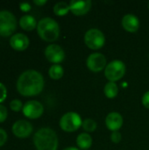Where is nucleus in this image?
Wrapping results in <instances>:
<instances>
[{"label":"nucleus","instance_id":"nucleus-30","mask_svg":"<svg viewBox=\"0 0 149 150\" xmlns=\"http://www.w3.org/2000/svg\"><path fill=\"white\" fill-rule=\"evenodd\" d=\"M63 150H80V149H78L77 148H75V147H68V148L64 149Z\"/></svg>","mask_w":149,"mask_h":150},{"label":"nucleus","instance_id":"nucleus-17","mask_svg":"<svg viewBox=\"0 0 149 150\" xmlns=\"http://www.w3.org/2000/svg\"><path fill=\"white\" fill-rule=\"evenodd\" d=\"M76 144L81 149L88 150L92 145V137L89 134H80L76 138Z\"/></svg>","mask_w":149,"mask_h":150},{"label":"nucleus","instance_id":"nucleus-7","mask_svg":"<svg viewBox=\"0 0 149 150\" xmlns=\"http://www.w3.org/2000/svg\"><path fill=\"white\" fill-rule=\"evenodd\" d=\"M84 42L89 48L92 50H97L105 45V37L100 30L97 28H91L85 33Z\"/></svg>","mask_w":149,"mask_h":150},{"label":"nucleus","instance_id":"nucleus-16","mask_svg":"<svg viewBox=\"0 0 149 150\" xmlns=\"http://www.w3.org/2000/svg\"><path fill=\"white\" fill-rule=\"evenodd\" d=\"M37 21L35 18L32 15H23L20 19H19V25L26 31H31L33 30L35 27H37Z\"/></svg>","mask_w":149,"mask_h":150},{"label":"nucleus","instance_id":"nucleus-6","mask_svg":"<svg viewBox=\"0 0 149 150\" xmlns=\"http://www.w3.org/2000/svg\"><path fill=\"white\" fill-rule=\"evenodd\" d=\"M83 125L81 116L75 112H68L65 113L60 120L61 128L68 133L75 132Z\"/></svg>","mask_w":149,"mask_h":150},{"label":"nucleus","instance_id":"nucleus-19","mask_svg":"<svg viewBox=\"0 0 149 150\" xmlns=\"http://www.w3.org/2000/svg\"><path fill=\"white\" fill-rule=\"evenodd\" d=\"M64 70L60 64H54L49 68L48 75L54 80H59L63 76Z\"/></svg>","mask_w":149,"mask_h":150},{"label":"nucleus","instance_id":"nucleus-1","mask_svg":"<svg viewBox=\"0 0 149 150\" xmlns=\"http://www.w3.org/2000/svg\"><path fill=\"white\" fill-rule=\"evenodd\" d=\"M44 88L43 76L34 69L24 71L17 80V90L23 96H35Z\"/></svg>","mask_w":149,"mask_h":150},{"label":"nucleus","instance_id":"nucleus-28","mask_svg":"<svg viewBox=\"0 0 149 150\" xmlns=\"http://www.w3.org/2000/svg\"><path fill=\"white\" fill-rule=\"evenodd\" d=\"M19 7L23 11H28L31 10V4L27 2H21L19 4Z\"/></svg>","mask_w":149,"mask_h":150},{"label":"nucleus","instance_id":"nucleus-20","mask_svg":"<svg viewBox=\"0 0 149 150\" xmlns=\"http://www.w3.org/2000/svg\"><path fill=\"white\" fill-rule=\"evenodd\" d=\"M70 11L69 4L66 2H58L54 6V12L57 16H64L68 13Z\"/></svg>","mask_w":149,"mask_h":150},{"label":"nucleus","instance_id":"nucleus-21","mask_svg":"<svg viewBox=\"0 0 149 150\" xmlns=\"http://www.w3.org/2000/svg\"><path fill=\"white\" fill-rule=\"evenodd\" d=\"M82 127L88 133L94 132L97 128V122L92 119H86L83 121Z\"/></svg>","mask_w":149,"mask_h":150},{"label":"nucleus","instance_id":"nucleus-10","mask_svg":"<svg viewBox=\"0 0 149 150\" xmlns=\"http://www.w3.org/2000/svg\"><path fill=\"white\" fill-rule=\"evenodd\" d=\"M46 58L52 63L58 64L65 58V53L62 47L57 44H50L45 49Z\"/></svg>","mask_w":149,"mask_h":150},{"label":"nucleus","instance_id":"nucleus-26","mask_svg":"<svg viewBox=\"0 0 149 150\" xmlns=\"http://www.w3.org/2000/svg\"><path fill=\"white\" fill-rule=\"evenodd\" d=\"M6 140H7V134H6V132L4 129L0 128V147L3 146L5 143Z\"/></svg>","mask_w":149,"mask_h":150},{"label":"nucleus","instance_id":"nucleus-32","mask_svg":"<svg viewBox=\"0 0 149 150\" xmlns=\"http://www.w3.org/2000/svg\"><path fill=\"white\" fill-rule=\"evenodd\" d=\"M88 150H89V149H88Z\"/></svg>","mask_w":149,"mask_h":150},{"label":"nucleus","instance_id":"nucleus-5","mask_svg":"<svg viewBox=\"0 0 149 150\" xmlns=\"http://www.w3.org/2000/svg\"><path fill=\"white\" fill-rule=\"evenodd\" d=\"M126 74V65L122 61L114 60L108 63L105 69V76L110 82L120 80Z\"/></svg>","mask_w":149,"mask_h":150},{"label":"nucleus","instance_id":"nucleus-13","mask_svg":"<svg viewBox=\"0 0 149 150\" xmlns=\"http://www.w3.org/2000/svg\"><path fill=\"white\" fill-rule=\"evenodd\" d=\"M10 45L15 50H25L29 45V38L22 33H15L10 39Z\"/></svg>","mask_w":149,"mask_h":150},{"label":"nucleus","instance_id":"nucleus-25","mask_svg":"<svg viewBox=\"0 0 149 150\" xmlns=\"http://www.w3.org/2000/svg\"><path fill=\"white\" fill-rule=\"evenodd\" d=\"M6 96H7L6 87L4 86V84L0 83V103L3 102L6 98Z\"/></svg>","mask_w":149,"mask_h":150},{"label":"nucleus","instance_id":"nucleus-9","mask_svg":"<svg viewBox=\"0 0 149 150\" xmlns=\"http://www.w3.org/2000/svg\"><path fill=\"white\" fill-rule=\"evenodd\" d=\"M23 113L29 119L40 118L44 112L42 104L37 100H29L23 106Z\"/></svg>","mask_w":149,"mask_h":150},{"label":"nucleus","instance_id":"nucleus-11","mask_svg":"<svg viewBox=\"0 0 149 150\" xmlns=\"http://www.w3.org/2000/svg\"><path fill=\"white\" fill-rule=\"evenodd\" d=\"M32 124L24 120H17L12 126V133L18 138H25L28 137L32 132Z\"/></svg>","mask_w":149,"mask_h":150},{"label":"nucleus","instance_id":"nucleus-24","mask_svg":"<svg viewBox=\"0 0 149 150\" xmlns=\"http://www.w3.org/2000/svg\"><path fill=\"white\" fill-rule=\"evenodd\" d=\"M7 114H8L7 108L4 105H0V122H3L6 120Z\"/></svg>","mask_w":149,"mask_h":150},{"label":"nucleus","instance_id":"nucleus-22","mask_svg":"<svg viewBox=\"0 0 149 150\" xmlns=\"http://www.w3.org/2000/svg\"><path fill=\"white\" fill-rule=\"evenodd\" d=\"M23 104L18 99H13L10 102V107L14 112H18L21 108H23Z\"/></svg>","mask_w":149,"mask_h":150},{"label":"nucleus","instance_id":"nucleus-2","mask_svg":"<svg viewBox=\"0 0 149 150\" xmlns=\"http://www.w3.org/2000/svg\"><path fill=\"white\" fill-rule=\"evenodd\" d=\"M33 143L37 150H57L58 137L53 129L42 127L34 134Z\"/></svg>","mask_w":149,"mask_h":150},{"label":"nucleus","instance_id":"nucleus-12","mask_svg":"<svg viewBox=\"0 0 149 150\" xmlns=\"http://www.w3.org/2000/svg\"><path fill=\"white\" fill-rule=\"evenodd\" d=\"M92 5L90 0H73L69 3L70 11L76 16H83L89 12Z\"/></svg>","mask_w":149,"mask_h":150},{"label":"nucleus","instance_id":"nucleus-31","mask_svg":"<svg viewBox=\"0 0 149 150\" xmlns=\"http://www.w3.org/2000/svg\"><path fill=\"white\" fill-rule=\"evenodd\" d=\"M148 8H149V3H148Z\"/></svg>","mask_w":149,"mask_h":150},{"label":"nucleus","instance_id":"nucleus-4","mask_svg":"<svg viewBox=\"0 0 149 150\" xmlns=\"http://www.w3.org/2000/svg\"><path fill=\"white\" fill-rule=\"evenodd\" d=\"M17 27V19L14 14L9 11H0V35L9 36Z\"/></svg>","mask_w":149,"mask_h":150},{"label":"nucleus","instance_id":"nucleus-3","mask_svg":"<svg viewBox=\"0 0 149 150\" xmlns=\"http://www.w3.org/2000/svg\"><path fill=\"white\" fill-rule=\"evenodd\" d=\"M37 32L42 40L52 42L58 39L60 35V27L54 18L46 17L38 22Z\"/></svg>","mask_w":149,"mask_h":150},{"label":"nucleus","instance_id":"nucleus-29","mask_svg":"<svg viewBox=\"0 0 149 150\" xmlns=\"http://www.w3.org/2000/svg\"><path fill=\"white\" fill-rule=\"evenodd\" d=\"M33 3L39 6L40 5H44L46 3H47V0H33Z\"/></svg>","mask_w":149,"mask_h":150},{"label":"nucleus","instance_id":"nucleus-23","mask_svg":"<svg viewBox=\"0 0 149 150\" xmlns=\"http://www.w3.org/2000/svg\"><path fill=\"white\" fill-rule=\"evenodd\" d=\"M121 139H122V136L120 134L119 132L116 131V132H112V134H111V140L112 142L114 143H119L121 142Z\"/></svg>","mask_w":149,"mask_h":150},{"label":"nucleus","instance_id":"nucleus-14","mask_svg":"<svg viewBox=\"0 0 149 150\" xmlns=\"http://www.w3.org/2000/svg\"><path fill=\"white\" fill-rule=\"evenodd\" d=\"M105 125L109 130L116 132L120 129L123 125V117L119 112H110L105 118Z\"/></svg>","mask_w":149,"mask_h":150},{"label":"nucleus","instance_id":"nucleus-27","mask_svg":"<svg viewBox=\"0 0 149 150\" xmlns=\"http://www.w3.org/2000/svg\"><path fill=\"white\" fill-rule=\"evenodd\" d=\"M141 101H142V105H143L146 108L149 109V91H147V92L143 95Z\"/></svg>","mask_w":149,"mask_h":150},{"label":"nucleus","instance_id":"nucleus-8","mask_svg":"<svg viewBox=\"0 0 149 150\" xmlns=\"http://www.w3.org/2000/svg\"><path fill=\"white\" fill-rule=\"evenodd\" d=\"M106 58L101 53L90 54L86 61L88 69L92 72H100L106 67Z\"/></svg>","mask_w":149,"mask_h":150},{"label":"nucleus","instance_id":"nucleus-15","mask_svg":"<svg viewBox=\"0 0 149 150\" xmlns=\"http://www.w3.org/2000/svg\"><path fill=\"white\" fill-rule=\"evenodd\" d=\"M123 28L129 33H135L140 27V20L133 14H126L123 17L121 21Z\"/></svg>","mask_w":149,"mask_h":150},{"label":"nucleus","instance_id":"nucleus-18","mask_svg":"<svg viewBox=\"0 0 149 150\" xmlns=\"http://www.w3.org/2000/svg\"><path fill=\"white\" fill-rule=\"evenodd\" d=\"M104 93L108 98H114L119 93V87L114 82H109L105 85Z\"/></svg>","mask_w":149,"mask_h":150}]
</instances>
